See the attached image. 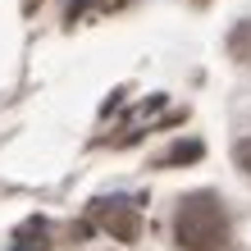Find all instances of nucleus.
I'll use <instances>...</instances> for the list:
<instances>
[{
	"instance_id": "obj_1",
	"label": "nucleus",
	"mask_w": 251,
	"mask_h": 251,
	"mask_svg": "<svg viewBox=\"0 0 251 251\" xmlns=\"http://www.w3.org/2000/svg\"><path fill=\"white\" fill-rule=\"evenodd\" d=\"M228 210L219 192H187L174 215V242L183 251H224L228 247Z\"/></svg>"
},
{
	"instance_id": "obj_2",
	"label": "nucleus",
	"mask_w": 251,
	"mask_h": 251,
	"mask_svg": "<svg viewBox=\"0 0 251 251\" xmlns=\"http://www.w3.org/2000/svg\"><path fill=\"white\" fill-rule=\"evenodd\" d=\"M92 224H100L114 242H137L142 238V215L128 201H92Z\"/></svg>"
},
{
	"instance_id": "obj_3",
	"label": "nucleus",
	"mask_w": 251,
	"mask_h": 251,
	"mask_svg": "<svg viewBox=\"0 0 251 251\" xmlns=\"http://www.w3.org/2000/svg\"><path fill=\"white\" fill-rule=\"evenodd\" d=\"M201 155H205V146H201L197 137H187V142H178V146H169L155 165H160V169H174V165H192V160H201Z\"/></svg>"
},
{
	"instance_id": "obj_4",
	"label": "nucleus",
	"mask_w": 251,
	"mask_h": 251,
	"mask_svg": "<svg viewBox=\"0 0 251 251\" xmlns=\"http://www.w3.org/2000/svg\"><path fill=\"white\" fill-rule=\"evenodd\" d=\"M228 55L238 64H251V19H238L228 27Z\"/></svg>"
},
{
	"instance_id": "obj_5",
	"label": "nucleus",
	"mask_w": 251,
	"mask_h": 251,
	"mask_svg": "<svg viewBox=\"0 0 251 251\" xmlns=\"http://www.w3.org/2000/svg\"><path fill=\"white\" fill-rule=\"evenodd\" d=\"M233 160H238V169H247V174H251V137H242L238 146H233Z\"/></svg>"
},
{
	"instance_id": "obj_6",
	"label": "nucleus",
	"mask_w": 251,
	"mask_h": 251,
	"mask_svg": "<svg viewBox=\"0 0 251 251\" xmlns=\"http://www.w3.org/2000/svg\"><path fill=\"white\" fill-rule=\"evenodd\" d=\"M87 5H96V0H69V14H64V19H69V23H78L82 14H87Z\"/></svg>"
},
{
	"instance_id": "obj_7",
	"label": "nucleus",
	"mask_w": 251,
	"mask_h": 251,
	"mask_svg": "<svg viewBox=\"0 0 251 251\" xmlns=\"http://www.w3.org/2000/svg\"><path fill=\"white\" fill-rule=\"evenodd\" d=\"M37 5H41V0H23V14H37Z\"/></svg>"
},
{
	"instance_id": "obj_8",
	"label": "nucleus",
	"mask_w": 251,
	"mask_h": 251,
	"mask_svg": "<svg viewBox=\"0 0 251 251\" xmlns=\"http://www.w3.org/2000/svg\"><path fill=\"white\" fill-rule=\"evenodd\" d=\"M192 5H210V0H192Z\"/></svg>"
}]
</instances>
